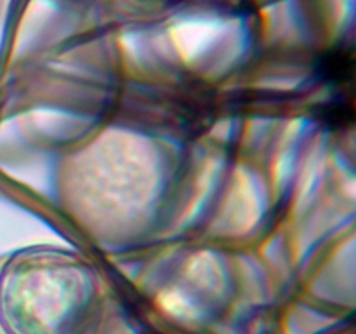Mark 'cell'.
Here are the masks:
<instances>
[{
  "label": "cell",
  "instance_id": "obj_1",
  "mask_svg": "<svg viewBox=\"0 0 356 334\" xmlns=\"http://www.w3.org/2000/svg\"><path fill=\"white\" fill-rule=\"evenodd\" d=\"M99 282L89 261L51 246L19 249L0 268L3 334H83Z\"/></svg>",
  "mask_w": 356,
  "mask_h": 334
}]
</instances>
